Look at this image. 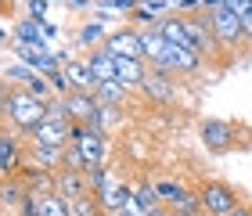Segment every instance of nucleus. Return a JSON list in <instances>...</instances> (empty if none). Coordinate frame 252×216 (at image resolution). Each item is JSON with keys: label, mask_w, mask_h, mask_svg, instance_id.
Masks as SVG:
<instances>
[{"label": "nucleus", "mask_w": 252, "mask_h": 216, "mask_svg": "<svg viewBox=\"0 0 252 216\" xmlns=\"http://www.w3.org/2000/svg\"><path fill=\"white\" fill-rule=\"evenodd\" d=\"M47 108H51V101L47 97H36L26 87H11L7 94H4V116L11 119V126L22 130V133L36 130L40 123L47 119Z\"/></svg>", "instance_id": "1"}, {"label": "nucleus", "mask_w": 252, "mask_h": 216, "mask_svg": "<svg viewBox=\"0 0 252 216\" xmlns=\"http://www.w3.org/2000/svg\"><path fill=\"white\" fill-rule=\"evenodd\" d=\"M205 22H209V29H213V36H216L223 54H234V51L249 47L245 43V22L234 15V7L227 0H213L205 7Z\"/></svg>", "instance_id": "2"}, {"label": "nucleus", "mask_w": 252, "mask_h": 216, "mask_svg": "<svg viewBox=\"0 0 252 216\" xmlns=\"http://www.w3.org/2000/svg\"><path fill=\"white\" fill-rule=\"evenodd\" d=\"M29 137H32V144H36V148H54V152H65V148L72 144V119L65 116V105L51 101L47 119H43L40 126L29 133Z\"/></svg>", "instance_id": "3"}, {"label": "nucleus", "mask_w": 252, "mask_h": 216, "mask_svg": "<svg viewBox=\"0 0 252 216\" xmlns=\"http://www.w3.org/2000/svg\"><path fill=\"white\" fill-rule=\"evenodd\" d=\"M198 198H202V213L205 216H223L234 206H242L238 187H231L227 180H205V184L198 187Z\"/></svg>", "instance_id": "4"}, {"label": "nucleus", "mask_w": 252, "mask_h": 216, "mask_svg": "<svg viewBox=\"0 0 252 216\" xmlns=\"http://www.w3.org/2000/svg\"><path fill=\"white\" fill-rule=\"evenodd\" d=\"M180 18H184V36H188V47L198 51L205 62H213L216 54H220V43H216L209 22H205V11L202 15H191V11H180Z\"/></svg>", "instance_id": "5"}, {"label": "nucleus", "mask_w": 252, "mask_h": 216, "mask_svg": "<svg viewBox=\"0 0 252 216\" xmlns=\"http://www.w3.org/2000/svg\"><path fill=\"white\" fill-rule=\"evenodd\" d=\"M65 116L72 119V126H101V116H105V105L94 94H83V90H72V94L62 97Z\"/></svg>", "instance_id": "6"}, {"label": "nucleus", "mask_w": 252, "mask_h": 216, "mask_svg": "<svg viewBox=\"0 0 252 216\" xmlns=\"http://www.w3.org/2000/svg\"><path fill=\"white\" fill-rule=\"evenodd\" d=\"M72 144L79 148L87 169L105 166V133H101V126H72Z\"/></svg>", "instance_id": "7"}, {"label": "nucleus", "mask_w": 252, "mask_h": 216, "mask_svg": "<svg viewBox=\"0 0 252 216\" xmlns=\"http://www.w3.org/2000/svg\"><path fill=\"white\" fill-rule=\"evenodd\" d=\"M198 137H202V144L209 148V152L223 155V152H231V148H234L238 130H234V123H227V119H205L198 126Z\"/></svg>", "instance_id": "8"}, {"label": "nucleus", "mask_w": 252, "mask_h": 216, "mask_svg": "<svg viewBox=\"0 0 252 216\" xmlns=\"http://www.w3.org/2000/svg\"><path fill=\"white\" fill-rule=\"evenodd\" d=\"M177 76L173 72H162V69H152L148 65V76H144V83H141V90L152 101H158V105H173L177 101Z\"/></svg>", "instance_id": "9"}, {"label": "nucleus", "mask_w": 252, "mask_h": 216, "mask_svg": "<svg viewBox=\"0 0 252 216\" xmlns=\"http://www.w3.org/2000/svg\"><path fill=\"white\" fill-rule=\"evenodd\" d=\"M54 191H58L62 198H83L94 191L90 184V169H58V177H54Z\"/></svg>", "instance_id": "10"}, {"label": "nucleus", "mask_w": 252, "mask_h": 216, "mask_svg": "<svg viewBox=\"0 0 252 216\" xmlns=\"http://www.w3.org/2000/svg\"><path fill=\"white\" fill-rule=\"evenodd\" d=\"M108 54H123V58H141L144 62V36L133 29H119V32H108L105 43H101Z\"/></svg>", "instance_id": "11"}, {"label": "nucleus", "mask_w": 252, "mask_h": 216, "mask_svg": "<svg viewBox=\"0 0 252 216\" xmlns=\"http://www.w3.org/2000/svg\"><path fill=\"white\" fill-rule=\"evenodd\" d=\"M62 72H65V79H68L72 90H83V94H94L97 90V79H94V72H90L87 58H68L62 65Z\"/></svg>", "instance_id": "12"}, {"label": "nucleus", "mask_w": 252, "mask_h": 216, "mask_svg": "<svg viewBox=\"0 0 252 216\" xmlns=\"http://www.w3.org/2000/svg\"><path fill=\"white\" fill-rule=\"evenodd\" d=\"M112 58H116V79L123 87H141L144 83L148 69H144L141 58H123V54H112Z\"/></svg>", "instance_id": "13"}, {"label": "nucleus", "mask_w": 252, "mask_h": 216, "mask_svg": "<svg viewBox=\"0 0 252 216\" xmlns=\"http://www.w3.org/2000/svg\"><path fill=\"white\" fill-rule=\"evenodd\" d=\"M18 166H22V144H18V137H11V133L0 130V177H11Z\"/></svg>", "instance_id": "14"}, {"label": "nucleus", "mask_w": 252, "mask_h": 216, "mask_svg": "<svg viewBox=\"0 0 252 216\" xmlns=\"http://www.w3.org/2000/svg\"><path fill=\"white\" fill-rule=\"evenodd\" d=\"M87 65H90V72H94L97 83H108V79H116V58L105 51V47H94L87 54Z\"/></svg>", "instance_id": "15"}, {"label": "nucleus", "mask_w": 252, "mask_h": 216, "mask_svg": "<svg viewBox=\"0 0 252 216\" xmlns=\"http://www.w3.org/2000/svg\"><path fill=\"white\" fill-rule=\"evenodd\" d=\"M36 213L40 216H72V213H68V198H62L58 191H43V195H36Z\"/></svg>", "instance_id": "16"}, {"label": "nucleus", "mask_w": 252, "mask_h": 216, "mask_svg": "<svg viewBox=\"0 0 252 216\" xmlns=\"http://www.w3.org/2000/svg\"><path fill=\"white\" fill-rule=\"evenodd\" d=\"M166 209L173 213V216H198V213H202V198H198V191H188V187H184Z\"/></svg>", "instance_id": "17"}, {"label": "nucleus", "mask_w": 252, "mask_h": 216, "mask_svg": "<svg viewBox=\"0 0 252 216\" xmlns=\"http://www.w3.org/2000/svg\"><path fill=\"white\" fill-rule=\"evenodd\" d=\"M94 97H97L105 108H119V105H123V97H126V87L119 83V79H108V83H97Z\"/></svg>", "instance_id": "18"}, {"label": "nucleus", "mask_w": 252, "mask_h": 216, "mask_svg": "<svg viewBox=\"0 0 252 216\" xmlns=\"http://www.w3.org/2000/svg\"><path fill=\"white\" fill-rule=\"evenodd\" d=\"M68 213H72V216H105V209H101V202H97L94 191L83 195V198H72V202H68Z\"/></svg>", "instance_id": "19"}, {"label": "nucleus", "mask_w": 252, "mask_h": 216, "mask_svg": "<svg viewBox=\"0 0 252 216\" xmlns=\"http://www.w3.org/2000/svg\"><path fill=\"white\" fill-rule=\"evenodd\" d=\"M155 191H158V202H162V206H169V202H173L180 191H184V184H173V180H158Z\"/></svg>", "instance_id": "20"}, {"label": "nucleus", "mask_w": 252, "mask_h": 216, "mask_svg": "<svg viewBox=\"0 0 252 216\" xmlns=\"http://www.w3.org/2000/svg\"><path fill=\"white\" fill-rule=\"evenodd\" d=\"M94 40L105 43V32H101V26H87L83 29V43H94Z\"/></svg>", "instance_id": "21"}, {"label": "nucleus", "mask_w": 252, "mask_h": 216, "mask_svg": "<svg viewBox=\"0 0 252 216\" xmlns=\"http://www.w3.org/2000/svg\"><path fill=\"white\" fill-rule=\"evenodd\" d=\"M223 216H252V206H245V202H242V206H234L231 213H223Z\"/></svg>", "instance_id": "22"}, {"label": "nucleus", "mask_w": 252, "mask_h": 216, "mask_svg": "<svg viewBox=\"0 0 252 216\" xmlns=\"http://www.w3.org/2000/svg\"><path fill=\"white\" fill-rule=\"evenodd\" d=\"M116 216H126V213H116Z\"/></svg>", "instance_id": "23"}]
</instances>
